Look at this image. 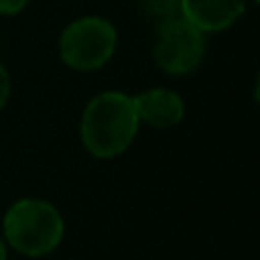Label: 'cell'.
<instances>
[{
  "instance_id": "1",
  "label": "cell",
  "mask_w": 260,
  "mask_h": 260,
  "mask_svg": "<svg viewBox=\"0 0 260 260\" xmlns=\"http://www.w3.org/2000/svg\"><path fill=\"white\" fill-rule=\"evenodd\" d=\"M139 123L133 96L103 91L85 108L80 121L82 144L96 157H117L135 142Z\"/></svg>"
},
{
  "instance_id": "2",
  "label": "cell",
  "mask_w": 260,
  "mask_h": 260,
  "mask_svg": "<svg viewBox=\"0 0 260 260\" xmlns=\"http://www.w3.org/2000/svg\"><path fill=\"white\" fill-rule=\"evenodd\" d=\"M3 233L9 247L23 256H46L64 238L59 210L41 199H21L7 210Z\"/></svg>"
},
{
  "instance_id": "3",
  "label": "cell",
  "mask_w": 260,
  "mask_h": 260,
  "mask_svg": "<svg viewBox=\"0 0 260 260\" xmlns=\"http://www.w3.org/2000/svg\"><path fill=\"white\" fill-rule=\"evenodd\" d=\"M117 48V30L101 16H85L73 21L59 39V55L64 64L76 71L101 69Z\"/></svg>"
},
{
  "instance_id": "4",
  "label": "cell",
  "mask_w": 260,
  "mask_h": 260,
  "mask_svg": "<svg viewBox=\"0 0 260 260\" xmlns=\"http://www.w3.org/2000/svg\"><path fill=\"white\" fill-rule=\"evenodd\" d=\"M206 53V39L199 27H194L180 14L162 18L155 30L153 57L162 71L171 76L192 73L201 64Z\"/></svg>"
},
{
  "instance_id": "5",
  "label": "cell",
  "mask_w": 260,
  "mask_h": 260,
  "mask_svg": "<svg viewBox=\"0 0 260 260\" xmlns=\"http://www.w3.org/2000/svg\"><path fill=\"white\" fill-rule=\"evenodd\" d=\"M247 0H180V16L208 35L233 25L244 12Z\"/></svg>"
},
{
  "instance_id": "6",
  "label": "cell",
  "mask_w": 260,
  "mask_h": 260,
  "mask_svg": "<svg viewBox=\"0 0 260 260\" xmlns=\"http://www.w3.org/2000/svg\"><path fill=\"white\" fill-rule=\"evenodd\" d=\"M135 110H137L139 121L155 128H171L183 121L185 117V103L176 91L171 89H148L139 96H133Z\"/></svg>"
},
{
  "instance_id": "7",
  "label": "cell",
  "mask_w": 260,
  "mask_h": 260,
  "mask_svg": "<svg viewBox=\"0 0 260 260\" xmlns=\"http://www.w3.org/2000/svg\"><path fill=\"white\" fill-rule=\"evenodd\" d=\"M148 14H155L157 18H169L180 14V0H146Z\"/></svg>"
},
{
  "instance_id": "8",
  "label": "cell",
  "mask_w": 260,
  "mask_h": 260,
  "mask_svg": "<svg viewBox=\"0 0 260 260\" xmlns=\"http://www.w3.org/2000/svg\"><path fill=\"white\" fill-rule=\"evenodd\" d=\"M25 5H27V0H0V14H5V16H12V14L21 12Z\"/></svg>"
},
{
  "instance_id": "9",
  "label": "cell",
  "mask_w": 260,
  "mask_h": 260,
  "mask_svg": "<svg viewBox=\"0 0 260 260\" xmlns=\"http://www.w3.org/2000/svg\"><path fill=\"white\" fill-rule=\"evenodd\" d=\"M7 99H9V76L5 71V67L0 64V110L5 108Z\"/></svg>"
},
{
  "instance_id": "10",
  "label": "cell",
  "mask_w": 260,
  "mask_h": 260,
  "mask_svg": "<svg viewBox=\"0 0 260 260\" xmlns=\"http://www.w3.org/2000/svg\"><path fill=\"white\" fill-rule=\"evenodd\" d=\"M0 260H7V244L3 238H0Z\"/></svg>"
},
{
  "instance_id": "11",
  "label": "cell",
  "mask_w": 260,
  "mask_h": 260,
  "mask_svg": "<svg viewBox=\"0 0 260 260\" xmlns=\"http://www.w3.org/2000/svg\"><path fill=\"white\" fill-rule=\"evenodd\" d=\"M253 94H256V101H258V105H260V73H258V80H256V91H253Z\"/></svg>"
},
{
  "instance_id": "12",
  "label": "cell",
  "mask_w": 260,
  "mask_h": 260,
  "mask_svg": "<svg viewBox=\"0 0 260 260\" xmlns=\"http://www.w3.org/2000/svg\"><path fill=\"white\" fill-rule=\"evenodd\" d=\"M256 3H260V0H256Z\"/></svg>"
}]
</instances>
